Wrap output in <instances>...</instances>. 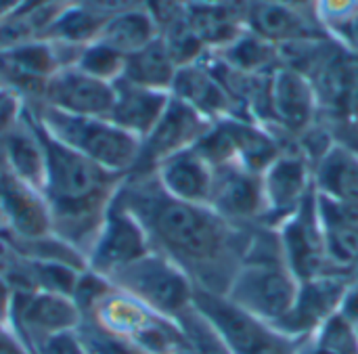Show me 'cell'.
Segmentation results:
<instances>
[{
  "mask_svg": "<svg viewBox=\"0 0 358 354\" xmlns=\"http://www.w3.org/2000/svg\"><path fill=\"white\" fill-rule=\"evenodd\" d=\"M117 195L143 225L151 250L172 260L195 290L229 292L258 225H235L208 204L180 201L153 174L126 176Z\"/></svg>",
  "mask_w": 358,
  "mask_h": 354,
  "instance_id": "cell-1",
  "label": "cell"
},
{
  "mask_svg": "<svg viewBox=\"0 0 358 354\" xmlns=\"http://www.w3.org/2000/svg\"><path fill=\"white\" fill-rule=\"evenodd\" d=\"M300 281L289 271L275 227L254 229L248 254L224 294L250 315L277 325L294 306Z\"/></svg>",
  "mask_w": 358,
  "mask_h": 354,
  "instance_id": "cell-2",
  "label": "cell"
},
{
  "mask_svg": "<svg viewBox=\"0 0 358 354\" xmlns=\"http://www.w3.org/2000/svg\"><path fill=\"white\" fill-rule=\"evenodd\" d=\"M25 103V101H23ZM50 136L84 155L103 170L130 176L141 155V139L122 130L107 118L71 115L42 103H27Z\"/></svg>",
  "mask_w": 358,
  "mask_h": 354,
  "instance_id": "cell-3",
  "label": "cell"
},
{
  "mask_svg": "<svg viewBox=\"0 0 358 354\" xmlns=\"http://www.w3.org/2000/svg\"><path fill=\"white\" fill-rule=\"evenodd\" d=\"M193 306L231 354H300L304 344V340L292 338L275 325L239 309L227 296L195 290Z\"/></svg>",
  "mask_w": 358,
  "mask_h": 354,
  "instance_id": "cell-4",
  "label": "cell"
},
{
  "mask_svg": "<svg viewBox=\"0 0 358 354\" xmlns=\"http://www.w3.org/2000/svg\"><path fill=\"white\" fill-rule=\"evenodd\" d=\"M109 281L115 290L174 321L193 306V281L157 252H149L141 260L115 271Z\"/></svg>",
  "mask_w": 358,
  "mask_h": 354,
  "instance_id": "cell-5",
  "label": "cell"
},
{
  "mask_svg": "<svg viewBox=\"0 0 358 354\" xmlns=\"http://www.w3.org/2000/svg\"><path fill=\"white\" fill-rule=\"evenodd\" d=\"M84 317L69 296L42 290H15L8 325L29 353L50 336L80 330Z\"/></svg>",
  "mask_w": 358,
  "mask_h": 354,
  "instance_id": "cell-6",
  "label": "cell"
},
{
  "mask_svg": "<svg viewBox=\"0 0 358 354\" xmlns=\"http://www.w3.org/2000/svg\"><path fill=\"white\" fill-rule=\"evenodd\" d=\"M315 191V164L294 143H285L279 155L262 172L264 225L277 227L292 216Z\"/></svg>",
  "mask_w": 358,
  "mask_h": 354,
  "instance_id": "cell-7",
  "label": "cell"
},
{
  "mask_svg": "<svg viewBox=\"0 0 358 354\" xmlns=\"http://www.w3.org/2000/svg\"><path fill=\"white\" fill-rule=\"evenodd\" d=\"M149 252L153 250L143 225L115 193L107 208L99 235L86 256V269L109 279L115 271L141 260Z\"/></svg>",
  "mask_w": 358,
  "mask_h": 354,
  "instance_id": "cell-8",
  "label": "cell"
},
{
  "mask_svg": "<svg viewBox=\"0 0 358 354\" xmlns=\"http://www.w3.org/2000/svg\"><path fill=\"white\" fill-rule=\"evenodd\" d=\"M283 258L302 283L319 275L331 273L325 248V231L319 214L317 189L302 201V206L275 227Z\"/></svg>",
  "mask_w": 358,
  "mask_h": 354,
  "instance_id": "cell-9",
  "label": "cell"
},
{
  "mask_svg": "<svg viewBox=\"0 0 358 354\" xmlns=\"http://www.w3.org/2000/svg\"><path fill=\"white\" fill-rule=\"evenodd\" d=\"M319 118V99L313 82L289 67H275L268 80V128L285 141H296Z\"/></svg>",
  "mask_w": 358,
  "mask_h": 354,
  "instance_id": "cell-10",
  "label": "cell"
},
{
  "mask_svg": "<svg viewBox=\"0 0 358 354\" xmlns=\"http://www.w3.org/2000/svg\"><path fill=\"white\" fill-rule=\"evenodd\" d=\"M212 124V120L170 94L162 118L141 141V155L130 176L153 174L155 168L170 155L197 145V141L210 130Z\"/></svg>",
  "mask_w": 358,
  "mask_h": 354,
  "instance_id": "cell-11",
  "label": "cell"
},
{
  "mask_svg": "<svg viewBox=\"0 0 358 354\" xmlns=\"http://www.w3.org/2000/svg\"><path fill=\"white\" fill-rule=\"evenodd\" d=\"M212 168L214 176L208 206L235 225H264L262 174L245 168L239 162H224Z\"/></svg>",
  "mask_w": 358,
  "mask_h": 354,
  "instance_id": "cell-12",
  "label": "cell"
},
{
  "mask_svg": "<svg viewBox=\"0 0 358 354\" xmlns=\"http://www.w3.org/2000/svg\"><path fill=\"white\" fill-rule=\"evenodd\" d=\"M350 281L352 279L342 273H325L302 281L292 311L275 327L298 340L310 338L325 321L340 313Z\"/></svg>",
  "mask_w": 358,
  "mask_h": 354,
  "instance_id": "cell-13",
  "label": "cell"
},
{
  "mask_svg": "<svg viewBox=\"0 0 358 354\" xmlns=\"http://www.w3.org/2000/svg\"><path fill=\"white\" fill-rule=\"evenodd\" d=\"M36 103L71 115L109 118L113 107V84L92 78L76 65H67L48 78L40 101Z\"/></svg>",
  "mask_w": 358,
  "mask_h": 354,
  "instance_id": "cell-14",
  "label": "cell"
},
{
  "mask_svg": "<svg viewBox=\"0 0 358 354\" xmlns=\"http://www.w3.org/2000/svg\"><path fill=\"white\" fill-rule=\"evenodd\" d=\"M245 27L275 46L329 34L310 8H300L277 0H250L245 10Z\"/></svg>",
  "mask_w": 358,
  "mask_h": 354,
  "instance_id": "cell-15",
  "label": "cell"
},
{
  "mask_svg": "<svg viewBox=\"0 0 358 354\" xmlns=\"http://www.w3.org/2000/svg\"><path fill=\"white\" fill-rule=\"evenodd\" d=\"M0 151L4 155L8 174L44 193L46 185V153L36 132L31 113L23 103L19 118L2 132Z\"/></svg>",
  "mask_w": 358,
  "mask_h": 354,
  "instance_id": "cell-16",
  "label": "cell"
},
{
  "mask_svg": "<svg viewBox=\"0 0 358 354\" xmlns=\"http://www.w3.org/2000/svg\"><path fill=\"white\" fill-rule=\"evenodd\" d=\"M170 94L191 105L195 111H199L212 122L231 115L241 118L233 97L227 92V88L222 86V82L218 80V76L212 71V67L206 63L203 57L191 65L178 67Z\"/></svg>",
  "mask_w": 358,
  "mask_h": 354,
  "instance_id": "cell-17",
  "label": "cell"
},
{
  "mask_svg": "<svg viewBox=\"0 0 358 354\" xmlns=\"http://www.w3.org/2000/svg\"><path fill=\"white\" fill-rule=\"evenodd\" d=\"M153 176L157 178L159 187L176 199L189 204H208L214 168L193 145L164 160L155 168Z\"/></svg>",
  "mask_w": 358,
  "mask_h": 354,
  "instance_id": "cell-18",
  "label": "cell"
},
{
  "mask_svg": "<svg viewBox=\"0 0 358 354\" xmlns=\"http://www.w3.org/2000/svg\"><path fill=\"white\" fill-rule=\"evenodd\" d=\"M331 273L348 275L358 264V206L327 199L317 193Z\"/></svg>",
  "mask_w": 358,
  "mask_h": 354,
  "instance_id": "cell-19",
  "label": "cell"
},
{
  "mask_svg": "<svg viewBox=\"0 0 358 354\" xmlns=\"http://www.w3.org/2000/svg\"><path fill=\"white\" fill-rule=\"evenodd\" d=\"M0 199L8 218L6 237L38 239L52 233L50 208L42 191L8 174L0 189Z\"/></svg>",
  "mask_w": 358,
  "mask_h": 354,
  "instance_id": "cell-20",
  "label": "cell"
},
{
  "mask_svg": "<svg viewBox=\"0 0 358 354\" xmlns=\"http://www.w3.org/2000/svg\"><path fill=\"white\" fill-rule=\"evenodd\" d=\"M168 101L170 92L145 88L120 78L113 82V107L107 120L143 141L162 118Z\"/></svg>",
  "mask_w": 358,
  "mask_h": 354,
  "instance_id": "cell-21",
  "label": "cell"
},
{
  "mask_svg": "<svg viewBox=\"0 0 358 354\" xmlns=\"http://www.w3.org/2000/svg\"><path fill=\"white\" fill-rule=\"evenodd\" d=\"M315 189L327 199L358 206V149L334 141L315 164Z\"/></svg>",
  "mask_w": 358,
  "mask_h": 354,
  "instance_id": "cell-22",
  "label": "cell"
},
{
  "mask_svg": "<svg viewBox=\"0 0 358 354\" xmlns=\"http://www.w3.org/2000/svg\"><path fill=\"white\" fill-rule=\"evenodd\" d=\"M248 6L235 4H191L187 2V23L208 52H216L245 31Z\"/></svg>",
  "mask_w": 358,
  "mask_h": 354,
  "instance_id": "cell-23",
  "label": "cell"
},
{
  "mask_svg": "<svg viewBox=\"0 0 358 354\" xmlns=\"http://www.w3.org/2000/svg\"><path fill=\"white\" fill-rule=\"evenodd\" d=\"M176 71H178V65L174 63L166 44L157 36L145 48L126 57L122 78L132 82V84L145 86V88L170 92L174 78H176Z\"/></svg>",
  "mask_w": 358,
  "mask_h": 354,
  "instance_id": "cell-24",
  "label": "cell"
},
{
  "mask_svg": "<svg viewBox=\"0 0 358 354\" xmlns=\"http://www.w3.org/2000/svg\"><path fill=\"white\" fill-rule=\"evenodd\" d=\"M159 36V29L145 8L130 10L105 21L99 40L124 57L145 48Z\"/></svg>",
  "mask_w": 358,
  "mask_h": 354,
  "instance_id": "cell-25",
  "label": "cell"
},
{
  "mask_svg": "<svg viewBox=\"0 0 358 354\" xmlns=\"http://www.w3.org/2000/svg\"><path fill=\"white\" fill-rule=\"evenodd\" d=\"M212 55L243 73H271L275 67H279L277 46L256 36L248 27L231 44Z\"/></svg>",
  "mask_w": 358,
  "mask_h": 354,
  "instance_id": "cell-26",
  "label": "cell"
},
{
  "mask_svg": "<svg viewBox=\"0 0 358 354\" xmlns=\"http://www.w3.org/2000/svg\"><path fill=\"white\" fill-rule=\"evenodd\" d=\"M103 25H105V19H101L92 10H88V8H84L78 2L71 0L57 15V19L48 27L44 40L59 42V44H65V46L84 48L86 44L99 40Z\"/></svg>",
  "mask_w": 358,
  "mask_h": 354,
  "instance_id": "cell-27",
  "label": "cell"
},
{
  "mask_svg": "<svg viewBox=\"0 0 358 354\" xmlns=\"http://www.w3.org/2000/svg\"><path fill=\"white\" fill-rule=\"evenodd\" d=\"M300 354H358V330L338 313L304 340Z\"/></svg>",
  "mask_w": 358,
  "mask_h": 354,
  "instance_id": "cell-28",
  "label": "cell"
},
{
  "mask_svg": "<svg viewBox=\"0 0 358 354\" xmlns=\"http://www.w3.org/2000/svg\"><path fill=\"white\" fill-rule=\"evenodd\" d=\"M78 69H82L84 73L99 78L103 82H115L122 78L124 73V65H126V57L117 50H113L111 46L103 44L101 40H94L90 44H86L80 55L78 61L73 63Z\"/></svg>",
  "mask_w": 358,
  "mask_h": 354,
  "instance_id": "cell-29",
  "label": "cell"
},
{
  "mask_svg": "<svg viewBox=\"0 0 358 354\" xmlns=\"http://www.w3.org/2000/svg\"><path fill=\"white\" fill-rule=\"evenodd\" d=\"M191 351L195 354H231V351L222 344V340L216 336V332L210 327V323L191 306L180 319H178Z\"/></svg>",
  "mask_w": 358,
  "mask_h": 354,
  "instance_id": "cell-30",
  "label": "cell"
},
{
  "mask_svg": "<svg viewBox=\"0 0 358 354\" xmlns=\"http://www.w3.org/2000/svg\"><path fill=\"white\" fill-rule=\"evenodd\" d=\"M313 13L321 21V25L331 31L358 17V0H315Z\"/></svg>",
  "mask_w": 358,
  "mask_h": 354,
  "instance_id": "cell-31",
  "label": "cell"
},
{
  "mask_svg": "<svg viewBox=\"0 0 358 354\" xmlns=\"http://www.w3.org/2000/svg\"><path fill=\"white\" fill-rule=\"evenodd\" d=\"M34 354H88L84 340L80 336L78 330L73 332H63L57 336H50L48 340H44Z\"/></svg>",
  "mask_w": 358,
  "mask_h": 354,
  "instance_id": "cell-32",
  "label": "cell"
},
{
  "mask_svg": "<svg viewBox=\"0 0 358 354\" xmlns=\"http://www.w3.org/2000/svg\"><path fill=\"white\" fill-rule=\"evenodd\" d=\"M80 6L92 10L94 15H99L101 19H111L130 10H138L145 8V0H73Z\"/></svg>",
  "mask_w": 358,
  "mask_h": 354,
  "instance_id": "cell-33",
  "label": "cell"
},
{
  "mask_svg": "<svg viewBox=\"0 0 358 354\" xmlns=\"http://www.w3.org/2000/svg\"><path fill=\"white\" fill-rule=\"evenodd\" d=\"M0 354H31L8 323H0Z\"/></svg>",
  "mask_w": 358,
  "mask_h": 354,
  "instance_id": "cell-34",
  "label": "cell"
},
{
  "mask_svg": "<svg viewBox=\"0 0 358 354\" xmlns=\"http://www.w3.org/2000/svg\"><path fill=\"white\" fill-rule=\"evenodd\" d=\"M329 34H331L334 38H338L346 48L358 52V17L346 21L344 25H340V27H336V29H331Z\"/></svg>",
  "mask_w": 358,
  "mask_h": 354,
  "instance_id": "cell-35",
  "label": "cell"
},
{
  "mask_svg": "<svg viewBox=\"0 0 358 354\" xmlns=\"http://www.w3.org/2000/svg\"><path fill=\"white\" fill-rule=\"evenodd\" d=\"M340 315L358 330V283H355V281H350V288L342 300Z\"/></svg>",
  "mask_w": 358,
  "mask_h": 354,
  "instance_id": "cell-36",
  "label": "cell"
},
{
  "mask_svg": "<svg viewBox=\"0 0 358 354\" xmlns=\"http://www.w3.org/2000/svg\"><path fill=\"white\" fill-rule=\"evenodd\" d=\"M13 294H15V290L8 285V281L0 279V323H8V319H10Z\"/></svg>",
  "mask_w": 358,
  "mask_h": 354,
  "instance_id": "cell-37",
  "label": "cell"
},
{
  "mask_svg": "<svg viewBox=\"0 0 358 354\" xmlns=\"http://www.w3.org/2000/svg\"><path fill=\"white\" fill-rule=\"evenodd\" d=\"M25 4L27 0H0V23L13 17L15 13H19Z\"/></svg>",
  "mask_w": 358,
  "mask_h": 354,
  "instance_id": "cell-38",
  "label": "cell"
},
{
  "mask_svg": "<svg viewBox=\"0 0 358 354\" xmlns=\"http://www.w3.org/2000/svg\"><path fill=\"white\" fill-rule=\"evenodd\" d=\"M191 4H235V6H248L250 0H187Z\"/></svg>",
  "mask_w": 358,
  "mask_h": 354,
  "instance_id": "cell-39",
  "label": "cell"
},
{
  "mask_svg": "<svg viewBox=\"0 0 358 354\" xmlns=\"http://www.w3.org/2000/svg\"><path fill=\"white\" fill-rule=\"evenodd\" d=\"M6 235H8V218H6V212H4V206L0 199V239H4Z\"/></svg>",
  "mask_w": 358,
  "mask_h": 354,
  "instance_id": "cell-40",
  "label": "cell"
},
{
  "mask_svg": "<svg viewBox=\"0 0 358 354\" xmlns=\"http://www.w3.org/2000/svg\"><path fill=\"white\" fill-rule=\"evenodd\" d=\"M6 178H8V168H6L4 155H2V151H0V189H2V185H4Z\"/></svg>",
  "mask_w": 358,
  "mask_h": 354,
  "instance_id": "cell-41",
  "label": "cell"
},
{
  "mask_svg": "<svg viewBox=\"0 0 358 354\" xmlns=\"http://www.w3.org/2000/svg\"><path fill=\"white\" fill-rule=\"evenodd\" d=\"M0 90H2V88H0Z\"/></svg>",
  "mask_w": 358,
  "mask_h": 354,
  "instance_id": "cell-42",
  "label": "cell"
}]
</instances>
